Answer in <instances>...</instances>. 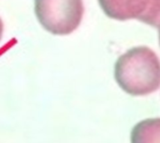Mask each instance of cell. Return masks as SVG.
Returning <instances> with one entry per match:
<instances>
[{
	"mask_svg": "<svg viewBox=\"0 0 160 143\" xmlns=\"http://www.w3.org/2000/svg\"><path fill=\"white\" fill-rule=\"evenodd\" d=\"M82 0H35V12L40 24L53 35L71 34L83 16Z\"/></svg>",
	"mask_w": 160,
	"mask_h": 143,
	"instance_id": "7a4b0ae2",
	"label": "cell"
},
{
	"mask_svg": "<svg viewBox=\"0 0 160 143\" xmlns=\"http://www.w3.org/2000/svg\"><path fill=\"white\" fill-rule=\"evenodd\" d=\"M131 143H160V118H150L138 123L130 135Z\"/></svg>",
	"mask_w": 160,
	"mask_h": 143,
	"instance_id": "277c9868",
	"label": "cell"
},
{
	"mask_svg": "<svg viewBox=\"0 0 160 143\" xmlns=\"http://www.w3.org/2000/svg\"><path fill=\"white\" fill-rule=\"evenodd\" d=\"M3 29H4V25H3V22L0 18V40L2 38V35H3Z\"/></svg>",
	"mask_w": 160,
	"mask_h": 143,
	"instance_id": "5b68a950",
	"label": "cell"
},
{
	"mask_svg": "<svg viewBox=\"0 0 160 143\" xmlns=\"http://www.w3.org/2000/svg\"><path fill=\"white\" fill-rule=\"evenodd\" d=\"M114 78L122 90L130 96L150 95L160 87L159 58L149 47H134L117 59Z\"/></svg>",
	"mask_w": 160,
	"mask_h": 143,
	"instance_id": "6da1fadb",
	"label": "cell"
},
{
	"mask_svg": "<svg viewBox=\"0 0 160 143\" xmlns=\"http://www.w3.org/2000/svg\"><path fill=\"white\" fill-rule=\"evenodd\" d=\"M158 34H159V45H160V22L158 24Z\"/></svg>",
	"mask_w": 160,
	"mask_h": 143,
	"instance_id": "8992f818",
	"label": "cell"
},
{
	"mask_svg": "<svg viewBox=\"0 0 160 143\" xmlns=\"http://www.w3.org/2000/svg\"><path fill=\"white\" fill-rule=\"evenodd\" d=\"M105 14L112 19H137L149 25L160 22V0H98Z\"/></svg>",
	"mask_w": 160,
	"mask_h": 143,
	"instance_id": "3957f363",
	"label": "cell"
}]
</instances>
